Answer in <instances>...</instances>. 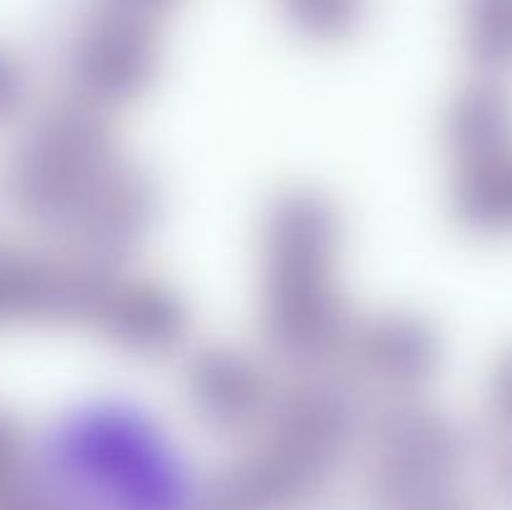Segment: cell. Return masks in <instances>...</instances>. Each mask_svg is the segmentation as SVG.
<instances>
[{"label": "cell", "instance_id": "obj_1", "mask_svg": "<svg viewBox=\"0 0 512 510\" xmlns=\"http://www.w3.org/2000/svg\"><path fill=\"white\" fill-rule=\"evenodd\" d=\"M473 23L490 58H512V0H473Z\"/></svg>", "mask_w": 512, "mask_h": 510}]
</instances>
